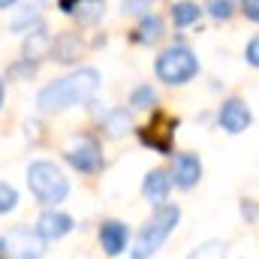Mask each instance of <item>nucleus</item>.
<instances>
[{"label": "nucleus", "instance_id": "nucleus-1", "mask_svg": "<svg viewBox=\"0 0 259 259\" xmlns=\"http://www.w3.org/2000/svg\"><path fill=\"white\" fill-rule=\"evenodd\" d=\"M97 91H100V72L97 69H78L61 81L46 84L36 97V106L42 112H61V109L75 106V103H88Z\"/></svg>", "mask_w": 259, "mask_h": 259}, {"label": "nucleus", "instance_id": "nucleus-2", "mask_svg": "<svg viewBox=\"0 0 259 259\" xmlns=\"http://www.w3.org/2000/svg\"><path fill=\"white\" fill-rule=\"evenodd\" d=\"M178 217H181V211H178L175 205H160V208L154 211L151 223L142 229V235H139V241H136V247H133V259L154 256V253L160 250V244L169 238V232L175 229Z\"/></svg>", "mask_w": 259, "mask_h": 259}, {"label": "nucleus", "instance_id": "nucleus-3", "mask_svg": "<svg viewBox=\"0 0 259 259\" xmlns=\"http://www.w3.org/2000/svg\"><path fill=\"white\" fill-rule=\"evenodd\" d=\"M27 184H30V190L36 193V199L46 202V205L64 202L66 190H69L64 172H61L55 163H46V160H39V163H33V166L27 169Z\"/></svg>", "mask_w": 259, "mask_h": 259}, {"label": "nucleus", "instance_id": "nucleus-4", "mask_svg": "<svg viewBox=\"0 0 259 259\" xmlns=\"http://www.w3.org/2000/svg\"><path fill=\"white\" fill-rule=\"evenodd\" d=\"M199 72V61L187 46H172L157 58V75L166 84H184Z\"/></svg>", "mask_w": 259, "mask_h": 259}, {"label": "nucleus", "instance_id": "nucleus-5", "mask_svg": "<svg viewBox=\"0 0 259 259\" xmlns=\"http://www.w3.org/2000/svg\"><path fill=\"white\" fill-rule=\"evenodd\" d=\"M3 253L9 259H39L42 256V238L30 229H12L0 241Z\"/></svg>", "mask_w": 259, "mask_h": 259}, {"label": "nucleus", "instance_id": "nucleus-6", "mask_svg": "<svg viewBox=\"0 0 259 259\" xmlns=\"http://www.w3.org/2000/svg\"><path fill=\"white\" fill-rule=\"evenodd\" d=\"M66 160L78 172H94L100 166V145L94 139H72L66 148Z\"/></svg>", "mask_w": 259, "mask_h": 259}, {"label": "nucleus", "instance_id": "nucleus-7", "mask_svg": "<svg viewBox=\"0 0 259 259\" xmlns=\"http://www.w3.org/2000/svg\"><path fill=\"white\" fill-rule=\"evenodd\" d=\"M220 124H223V130H229V133H244V130L250 127L247 106L241 100H226L223 109H220Z\"/></svg>", "mask_w": 259, "mask_h": 259}, {"label": "nucleus", "instance_id": "nucleus-8", "mask_svg": "<svg viewBox=\"0 0 259 259\" xmlns=\"http://www.w3.org/2000/svg\"><path fill=\"white\" fill-rule=\"evenodd\" d=\"M72 229V220L61 214V211H46L36 223V235L46 238V241H55V238H64L66 232Z\"/></svg>", "mask_w": 259, "mask_h": 259}, {"label": "nucleus", "instance_id": "nucleus-9", "mask_svg": "<svg viewBox=\"0 0 259 259\" xmlns=\"http://www.w3.org/2000/svg\"><path fill=\"white\" fill-rule=\"evenodd\" d=\"M175 184L178 187H184V190H190L196 181H199V175H202V163H199V157L193 154H178L175 157Z\"/></svg>", "mask_w": 259, "mask_h": 259}, {"label": "nucleus", "instance_id": "nucleus-10", "mask_svg": "<svg viewBox=\"0 0 259 259\" xmlns=\"http://www.w3.org/2000/svg\"><path fill=\"white\" fill-rule=\"evenodd\" d=\"M100 241H103V250L109 256H118L124 247H127V226L121 223H106L100 229Z\"/></svg>", "mask_w": 259, "mask_h": 259}, {"label": "nucleus", "instance_id": "nucleus-11", "mask_svg": "<svg viewBox=\"0 0 259 259\" xmlns=\"http://www.w3.org/2000/svg\"><path fill=\"white\" fill-rule=\"evenodd\" d=\"M172 190V178H169V172H163V169H154L148 178H145V196L151 199V202H163L166 196Z\"/></svg>", "mask_w": 259, "mask_h": 259}, {"label": "nucleus", "instance_id": "nucleus-12", "mask_svg": "<svg viewBox=\"0 0 259 259\" xmlns=\"http://www.w3.org/2000/svg\"><path fill=\"white\" fill-rule=\"evenodd\" d=\"M52 49H55V58H58L61 64H69V61H75V58H78V49H81V46H78V36L64 33Z\"/></svg>", "mask_w": 259, "mask_h": 259}, {"label": "nucleus", "instance_id": "nucleus-13", "mask_svg": "<svg viewBox=\"0 0 259 259\" xmlns=\"http://www.w3.org/2000/svg\"><path fill=\"white\" fill-rule=\"evenodd\" d=\"M160 36H163V21H160L157 15H151V18H145V21L139 24V33H136V39H139V42L151 46V42H157Z\"/></svg>", "mask_w": 259, "mask_h": 259}, {"label": "nucleus", "instance_id": "nucleus-14", "mask_svg": "<svg viewBox=\"0 0 259 259\" xmlns=\"http://www.w3.org/2000/svg\"><path fill=\"white\" fill-rule=\"evenodd\" d=\"M49 49H52V39H49L42 30H33V33L27 36V42H24V55H27V61H30V58H33V61L42 58Z\"/></svg>", "mask_w": 259, "mask_h": 259}, {"label": "nucleus", "instance_id": "nucleus-15", "mask_svg": "<svg viewBox=\"0 0 259 259\" xmlns=\"http://www.w3.org/2000/svg\"><path fill=\"white\" fill-rule=\"evenodd\" d=\"M172 21H175L178 27H187V24L199 21V6H196V3H190V0L175 3V6H172Z\"/></svg>", "mask_w": 259, "mask_h": 259}, {"label": "nucleus", "instance_id": "nucleus-16", "mask_svg": "<svg viewBox=\"0 0 259 259\" xmlns=\"http://www.w3.org/2000/svg\"><path fill=\"white\" fill-rule=\"evenodd\" d=\"M106 130H109L112 136H124L130 130V115L127 112H112V115L106 118Z\"/></svg>", "mask_w": 259, "mask_h": 259}, {"label": "nucleus", "instance_id": "nucleus-17", "mask_svg": "<svg viewBox=\"0 0 259 259\" xmlns=\"http://www.w3.org/2000/svg\"><path fill=\"white\" fill-rule=\"evenodd\" d=\"M232 9H235V3H232V0H208V12H211L217 21L229 18V15H232Z\"/></svg>", "mask_w": 259, "mask_h": 259}, {"label": "nucleus", "instance_id": "nucleus-18", "mask_svg": "<svg viewBox=\"0 0 259 259\" xmlns=\"http://www.w3.org/2000/svg\"><path fill=\"white\" fill-rule=\"evenodd\" d=\"M154 100H157V94H154V91H151L148 84H145V88H136V91H133V106H136V109H148V106H151Z\"/></svg>", "mask_w": 259, "mask_h": 259}, {"label": "nucleus", "instance_id": "nucleus-19", "mask_svg": "<svg viewBox=\"0 0 259 259\" xmlns=\"http://www.w3.org/2000/svg\"><path fill=\"white\" fill-rule=\"evenodd\" d=\"M15 202H18V193H15L9 184H3V181H0V214L12 211V208H15Z\"/></svg>", "mask_w": 259, "mask_h": 259}, {"label": "nucleus", "instance_id": "nucleus-20", "mask_svg": "<svg viewBox=\"0 0 259 259\" xmlns=\"http://www.w3.org/2000/svg\"><path fill=\"white\" fill-rule=\"evenodd\" d=\"M190 259H223V244L208 241V244H202V247H199Z\"/></svg>", "mask_w": 259, "mask_h": 259}, {"label": "nucleus", "instance_id": "nucleus-21", "mask_svg": "<svg viewBox=\"0 0 259 259\" xmlns=\"http://www.w3.org/2000/svg\"><path fill=\"white\" fill-rule=\"evenodd\" d=\"M75 15H78V18H84V21H94V18L100 15V3H94V0H88V3H81V6H75Z\"/></svg>", "mask_w": 259, "mask_h": 259}, {"label": "nucleus", "instance_id": "nucleus-22", "mask_svg": "<svg viewBox=\"0 0 259 259\" xmlns=\"http://www.w3.org/2000/svg\"><path fill=\"white\" fill-rule=\"evenodd\" d=\"M36 15H39V12H36V6H30V3H27V6H24V12L12 21V30H24V24H27V21H36Z\"/></svg>", "mask_w": 259, "mask_h": 259}, {"label": "nucleus", "instance_id": "nucleus-23", "mask_svg": "<svg viewBox=\"0 0 259 259\" xmlns=\"http://www.w3.org/2000/svg\"><path fill=\"white\" fill-rule=\"evenodd\" d=\"M151 6H154V0H124V9L130 15H145Z\"/></svg>", "mask_w": 259, "mask_h": 259}, {"label": "nucleus", "instance_id": "nucleus-24", "mask_svg": "<svg viewBox=\"0 0 259 259\" xmlns=\"http://www.w3.org/2000/svg\"><path fill=\"white\" fill-rule=\"evenodd\" d=\"M247 64L250 66L259 64V39H250V42H247Z\"/></svg>", "mask_w": 259, "mask_h": 259}, {"label": "nucleus", "instance_id": "nucleus-25", "mask_svg": "<svg viewBox=\"0 0 259 259\" xmlns=\"http://www.w3.org/2000/svg\"><path fill=\"white\" fill-rule=\"evenodd\" d=\"M244 15H247L250 21H256L259 18V0H244Z\"/></svg>", "mask_w": 259, "mask_h": 259}, {"label": "nucleus", "instance_id": "nucleus-26", "mask_svg": "<svg viewBox=\"0 0 259 259\" xmlns=\"http://www.w3.org/2000/svg\"><path fill=\"white\" fill-rule=\"evenodd\" d=\"M15 0H0V9H6V6H12Z\"/></svg>", "mask_w": 259, "mask_h": 259}, {"label": "nucleus", "instance_id": "nucleus-27", "mask_svg": "<svg viewBox=\"0 0 259 259\" xmlns=\"http://www.w3.org/2000/svg\"><path fill=\"white\" fill-rule=\"evenodd\" d=\"M0 106H3V81H0Z\"/></svg>", "mask_w": 259, "mask_h": 259}]
</instances>
